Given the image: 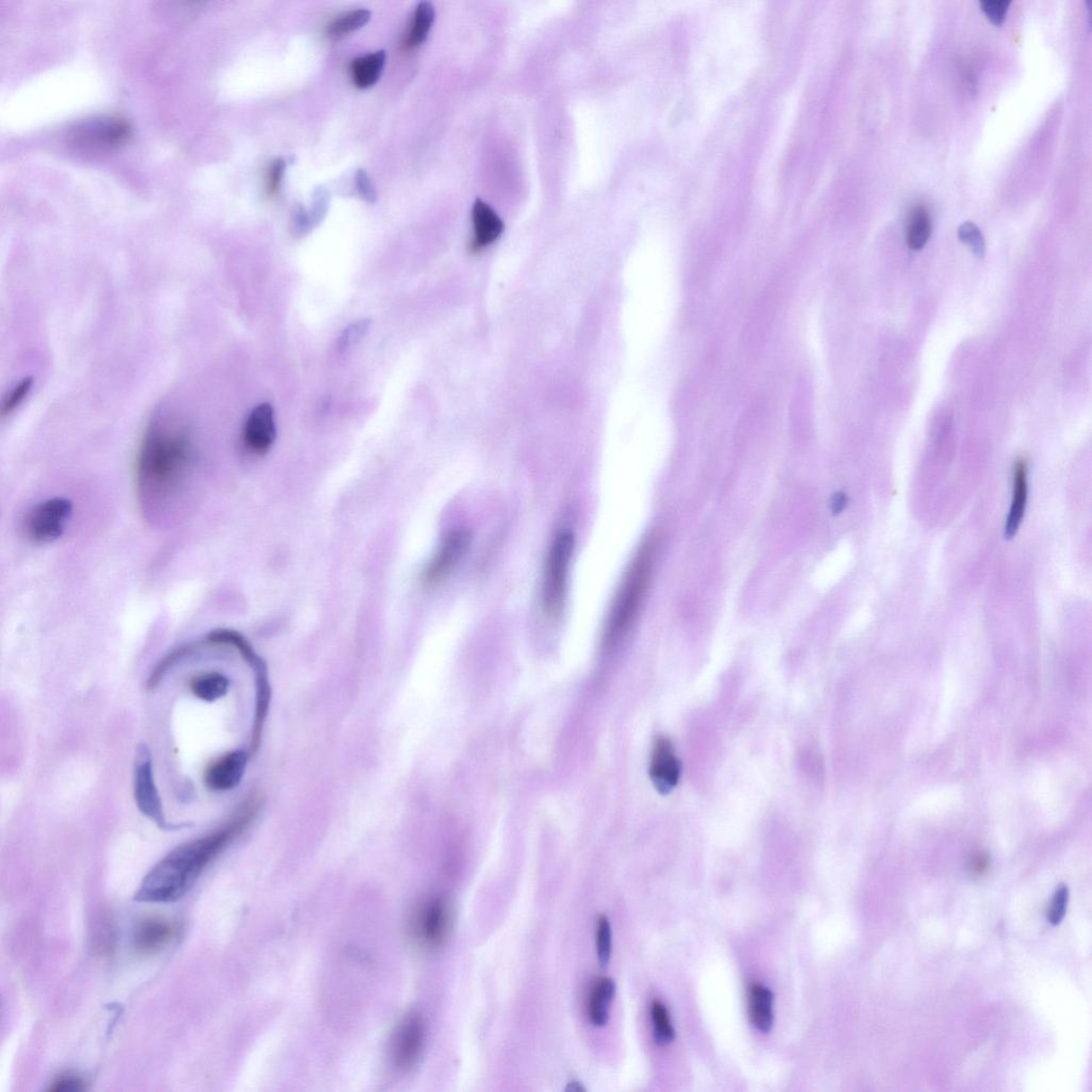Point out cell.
I'll use <instances>...</instances> for the list:
<instances>
[{"label": "cell", "mask_w": 1092, "mask_h": 1092, "mask_svg": "<svg viewBox=\"0 0 1092 1092\" xmlns=\"http://www.w3.org/2000/svg\"><path fill=\"white\" fill-rule=\"evenodd\" d=\"M386 54L385 50L360 57L354 59L351 67V78L359 89L373 87L378 82L386 66Z\"/></svg>", "instance_id": "20"}, {"label": "cell", "mask_w": 1092, "mask_h": 1092, "mask_svg": "<svg viewBox=\"0 0 1092 1092\" xmlns=\"http://www.w3.org/2000/svg\"><path fill=\"white\" fill-rule=\"evenodd\" d=\"M254 669L255 685H256V708L255 718L253 731V739H251L250 753L254 754L257 749L260 748L262 740V732L264 728L265 720L270 708L271 697V689L270 681H268L267 668L265 662L257 665Z\"/></svg>", "instance_id": "17"}, {"label": "cell", "mask_w": 1092, "mask_h": 1092, "mask_svg": "<svg viewBox=\"0 0 1092 1092\" xmlns=\"http://www.w3.org/2000/svg\"><path fill=\"white\" fill-rule=\"evenodd\" d=\"M1010 0H982L981 8L994 25L1003 24L1009 8Z\"/></svg>", "instance_id": "31"}, {"label": "cell", "mask_w": 1092, "mask_h": 1092, "mask_svg": "<svg viewBox=\"0 0 1092 1092\" xmlns=\"http://www.w3.org/2000/svg\"><path fill=\"white\" fill-rule=\"evenodd\" d=\"M276 438L277 427L271 404L257 405L251 411L244 426V445L254 454L264 455L271 450Z\"/></svg>", "instance_id": "10"}, {"label": "cell", "mask_w": 1092, "mask_h": 1092, "mask_svg": "<svg viewBox=\"0 0 1092 1092\" xmlns=\"http://www.w3.org/2000/svg\"><path fill=\"white\" fill-rule=\"evenodd\" d=\"M248 754L243 750L223 754L205 770L204 783L213 792H226L235 788L243 779Z\"/></svg>", "instance_id": "12"}, {"label": "cell", "mask_w": 1092, "mask_h": 1092, "mask_svg": "<svg viewBox=\"0 0 1092 1092\" xmlns=\"http://www.w3.org/2000/svg\"><path fill=\"white\" fill-rule=\"evenodd\" d=\"M1068 901V888L1066 885H1060L1055 892L1053 901H1052V906L1048 913V919L1052 925L1061 924L1063 918H1065Z\"/></svg>", "instance_id": "30"}, {"label": "cell", "mask_w": 1092, "mask_h": 1092, "mask_svg": "<svg viewBox=\"0 0 1092 1092\" xmlns=\"http://www.w3.org/2000/svg\"><path fill=\"white\" fill-rule=\"evenodd\" d=\"M192 457L191 432L182 422L169 417L153 421L137 457V478L143 496L160 500L174 495L188 476Z\"/></svg>", "instance_id": "2"}, {"label": "cell", "mask_w": 1092, "mask_h": 1092, "mask_svg": "<svg viewBox=\"0 0 1092 1092\" xmlns=\"http://www.w3.org/2000/svg\"><path fill=\"white\" fill-rule=\"evenodd\" d=\"M230 688V679L225 674L211 671L194 678L191 682L192 694L205 702H215L225 697Z\"/></svg>", "instance_id": "21"}, {"label": "cell", "mask_w": 1092, "mask_h": 1092, "mask_svg": "<svg viewBox=\"0 0 1092 1092\" xmlns=\"http://www.w3.org/2000/svg\"><path fill=\"white\" fill-rule=\"evenodd\" d=\"M31 378L22 379L19 385H16L13 390L9 394L8 397L4 400L2 409L3 416L13 413V412L19 407L22 402H24L28 393H30L31 390Z\"/></svg>", "instance_id": "29"}, {"label": "cell", "mask_w": 1092, "mask_h": 1092, "mask_svg": "<svg viewBox=\"0 0 1092 1092\" xmlns=\"http://www.w3.org/2000/svg\"><path fill=\"white\" fill-rule=\"evenodd\" d=\"M72 513V502L65 497H54L40 502L28 517V535L32 540L40 543L59 539L65 533Z\"/></svg>", "instance_id": "7"}, {"label": "cell", "mask_w": 1092, "mask_h": 1092, "mask_svg": "<svg viewBox=\"0 0 1092 1092\" xmlns=\"http://www.w3.org/2000/svg\"><path fill=\"white\" fill-rule=\"evenodd\" d=\"M357 186L360 194H361V197L365 200V201L370 203L376 201L377 193L375 187L373 184H371L369 176L365 173L364 170H359L357 174Z\"/></svg>", "instance_id": "34"}, {"label": "cell", "mask_w": 1092, "mask_h": 1092, "mask_svg": "<svg viewBox=\"0 0 1092 1092\" xmlns=\"http://www.w3.org/2000/svg\"><path fill=\"white\" fill-rule=\"evenodd\" d=\"M370 327V319H361L357 323L349 325L342 333L339 347L342 351H348L353 346H356L360 341L363 339Z\"/></svg>", "instance_id": "28"}, {"label": "cell", "mask_w": 1092, "mask_h": 1092, "mask_svg": "<svg viewBox=\"0 0 1092 1092\" xmlns=\"http://www.w3.org/2000/svg\"><path fill=\"white\" fill-rule=\"evenodd\" d=\"M649 773L656 790L662 794L671 792L678 785L681 766L671 741L665 737H660L654 742Z\"/></svg>", "instance_id": "11"}, {"label": "cell", "mask_w": 1092, "mask_h": 1092, "mask_svg": "<svg viewBox=\"0 0 1092 1092\" xmlns=\"http://www.w3.org/2000/svg\"><path fill=\"white\" fill-rule=\"evenodd\" d=\"M434 19H436V10H434L432 4L424 2L417 5L410 32L407 39H405L404 47L407 49L420 47L428 37Z\"/></svg>", "instance_id": "23"}, {"label": "cell", "mask_w": 1092, "mask_h": 1092, "mask_svg": "<svg viewBox=\"0 0 1092 1092\" xmlns=\"http://www.w3.org/2000/svg\"><path fill=\"white\" fill-rule=\"evenodd\" d=\"M261 807V797L253 795L216 831L171 851L143 879L135 901L169 903L182 899L205 868L254 821Z\"/></svg>", "instance_id": "1"}, {"label": "cell", "mask_w": 1092, "mask_h": 1092, "mask_svg": "<svg viewBox=\"0 0 1092 1092\" xmlns=\"http://www.w3.org/2000/svg\"><path fill=\"white\" fill-rule=\"evenodd\" d=\"M780 286L779 280H771L748 314L741 342L749 357L757 359L768 344L780 305Z\"/></svg>", "instance_id": "5"}, {"label": "cell", "mask_w": 1092, "mask_h": 1092, "mask_svg": "<svg viewBox=\"0 0 1092 1092\" xmlns=\"http://www.w3.org/2000/svg\"><path fill=\"white\" fill-rule=\"evenodd\" d=\"M286 164L283 159H277L271 164L267 173L266 190L268 196L274 197L281 190L285 175Z\"/></svg>", "instance_id": "33"}, {"label": "cell", "mask_w": 1092, "mask_h": 1092, "mask_svg": "<svg viewBox=\"0 0 1092 1092\" xmlns=\"http://www.w3.org/2000/svg\"><path fill=\"white\" fill-rule=\"evenodd\" d=\"M371 13L368 10H357L353 13L342 16L328 27L330 36L341 37L362 28L370 20Z\"/></svg>", "instance_id": "25"}, {"label": "cell", "mask_w": 1092, "mask_h": 1092, "mask_svg": "<svg viewBox=\"0 0 1092 1092\" xmlns=\"http://www.w3.org/2000/svg\"><path fill=\"white\" fill-rule=\"evenodd\" d=\"M134 792L136 803L141 813L157 826L168 829L162 800H160L155 779L153 776L151 752L146 745L138 748L135 764Z\"/></svg>", "instance_id": "8"}, {"label": "cell", "mask_w": 1092, "mask_h": 1092, "mask_svg": "<svg viewBox=\"0 0 1092 1092\" xmlns=\"http://www.w3.org/2000/svg\"><path fill=\"white\" fill-rule=\"evenodd\" d=\"M175 935V924L170 919L158 916L146 917L135 926L134 948L141 956H154L164 951Z\"/></svg>", "instance_id": "9"}, {"label": "cell", "mask_w": 1092, "mask_h": 1092, "mask_svg": "<svg viewBox=\"0 0 1092 1092\" xmlns=\"http://www.w3.org/2000/svg\"><path fill=\"white\" fill-rule=\"evenodd\" d=\"M472 541L470 530L459 528L449 531L428 563L422 577V585L433 588L448 580L470 550Z\"/></svg>", "instance_id": "6"}, {"label": "cell", "mask_w": 1092, "mask_h": 1092, "mask_svg": "<svg viewBox=\"0 0 1092 1092\" xmlns=\"http://www.w3.org/2000/svg\"><path fill=\"white\" fill-rule=\"evenodd\" d=\"M958 236L963 243L969 245L974 254L980 257L985 254V238H983L979 226L974 225V223L964 222L963 225L960 226Z\"/></svg>", "instance_id": "27"}, {"label": "cell", "mask_w": 1092, "mask_h": 1092, "mask_svg": "<svg viewBox=\"0 0 1092 1092\" xmlns=\"http://www.w3.org/2000/svg\"><path fill=\"white\" fill-rule=\"evenodd\" d=\"M1027 473V462L1025 459L1017 460L1014 471L1013 501L1005 525L1004 536L1008 540L1013 539L1019 531L1025 514L1028 495Z\"/></svg>", "instance_id": "16"}, {"label": "cell", "mask_w": 1092, "mask_h": 1092, "mask_svg": "<svg viewBox=\"0 0 1092 1092\" xmlns=\"http://www.w3.org/2000/svg\"><path fill=\"white\" fill-rule=\"evenodd\" d=\"M597 954L599 964L606 968L611 957V928L606 916L599 917L598 920Z\"/></svg>", "instance_id": "26"}, {"label": "cell", "mask_w": 1092, "mask_h": 1092, "mask_svg": "<svg viewBox=\"0 0 1092 1092\" xmlns=\"http://www.w3.org/2000/svg\"><path fill=\"white\" fill-rule=\"evenodd\" d=\"M565 1091H567V1092H586L587 1090L584 1088V1085H582V1083L577 1082V1080H572V1082H570L568 1084L567 1088H565Z\"/></svg>", "instance_id": "36"}, {"label": "cell", "mask_w": 1092, "mask_h": 1092, "mask_svg": "<svg viewBox=\"0 0 1092 1092\" xmlns=\"http://www.w3.org/2000/svg\"><path fill=\"white\" fill-rule=\"evenodd\" d=\"M651 1015L656 1042L661 1044L670 1043L674 1038V1029L665 1006L655 1000L652 1004Z\"/></svg>", "instance_id": "24"}, {"label": "cell", "mask_w": 1092, "mask_h": 1092, "mask_svg": "<svg viewBox=\"0 0 1092 1092\" xmlns=\"http://www.w3.org/2000/svg\"><path fill=\"white\" fill-rule=\"evenodd\" d=\"M616 993V983L608 977H599L593 981L588 998V1016L593 1025H608L609 1005Z\"/></svg>", "instance_id": "18"}, {"label": "cell", "mask_w": 1092, "mask_h": 1092, "mask_svg": "<svg viewBox=\"0 0 1092 1092\" xmlns=\"http://www.w3.org/2000/svg\"><path fill=\"white\" fill-rule=\"evenodd\" d=\"M424 1043V1026L419 1016L412 1015L400 1026L395 1044H394V1061L400 1069H408L414 1065L422 1053Z\"/></svg>", "instance_id": "13"}, {"label": "cell", "mask_w": 1092, "mask_h": 1092, "mask_svg": "<svg viewBox=\"0 0 1092 1092\" xmlns=\"http://www.w3.org/2000/svg\"><path fill=\"white\" fill-rule=\"evenodd\" d=\"M933 230V221L925 206H918L909 219L907 228V243L912 250H920L928 244Z\"/></svg>", "instance_id": "22"}, {"label": "cell", "mask_w": 1092, "mask_h": 1092, "mask_svg": "<svg viewBox=\"0 0 1092 1092\" xmlns=\"http://www.w3.org/2000/svg\"><path fill=\"white\" fill-rule=\"evenodd\" d=\"M474 239L472 249L482 250L493 244L504 231V222L492 209L491 206L477 199L473 206Z\"/></svg>", "instance_id": "15"}, {"label": "cell", "mask_w": 1092, "mask_h": 1092, "mask_svg": "<svg viewBox=\"0 0 1092 1092\" xmlns=\"http://www.w3.org/2000/svg\"><path fill=\"white\" fill-rule=\"evenodd\" d=\"M656 550L655 537H649L639 547L623 577L606 617L603 635L605 649L614 648L619 644L636 622L653 574Z\"/></svg>", "instance_id": "3"}, {"label": "cell", "mask_w": 1092, "mask_h": 1092, "mask_svg": "<svg viewBox=\"0 0 1092 1092\" xmlns=\"http://www.w3.org/2000/svg\"><path fill=\"white\" fill-rule=\"evenodd\" d=\"M419 933L427 945L437 946L442 945L449 928V910L442 900H434L422 911L419 920Z\"/></svg>", "instance_id": "14"}, {"label": "cell", "mask_w": 1092, "mask_h": 1092, "mask_svg": "<svg viewBox=\"0 0 1092 1092\" xmlns=\"http://www.w3.org/2000/svg\"><path fill=\"white\" fill-rule=\"evenodd\" d=\"M773 993L769 989L754 983L749 992V1016L754 1027L768 1033L774 1022Z\"/></svg>", "instance_id": "19"}, {"label": "cell", "mask_w": 1092, "mask_h": 1092, "mask_svg": "<svg viewBox=\"0 0 1092 1092\" xmlns=\"http://www.w3.org/2000/svg\"><path fill=\"white\" fill-rule=\"evenodd\" d=\"M574 548L573 533L563 530L555 537L547 553L542 580L541 602L543 611L552 619L562 615L564 608Z\"/></svg>", "instance_id": "4"}, {"label": "cell", "mask_w": 1092, "mask_h": 1092, "mask_svg": "<svg viewBox=\"0 0 1092 1092\" xmlns=\"http://www.w3.org/2000/svg\"><path fill=\"white\" fill-rule=\"evenodd\" d=\"M327 209H328L327 194H325L322 191H319V192L316 194L315 202H314L313 209H312L311 213L308 214V216H310L312 226H317L318 223L324 219L325 213H327Z\"/></svg>", "instance_id": "35"}, {"label": "cell", "mask_w": 1092, "mask_h": 1092, "mask_svg": "<svg viewBox=\"0 0 1092 1092\" xmlns=\"http://www.w3.org/2000/svg\"><path fill=\"white\" fill-rule=\"evenodd\" d=\"M84 1089L85 1083L82 1078L75 1076V1074L65 1073L61 1074L59 1077H57L53 1082L50 1083L49 1091L76 1092L84 1091Z\"/></svg>", "instance_id": "32"}]
</instances>
